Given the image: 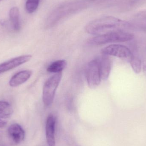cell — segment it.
Here are the masks:
<instances>
[{
    "label": "cell",
    "instance_id": "obj_1",
    "mask_svg": "<svg viewBox=\"0 0 146 146\" xmlns=\"http://www.w3.org/2000/svg\"><path fill=\"white\" fill-rule=\"evenodd\" d=\"M128 28L127 22L112 16H104L90 21L86 27V31L92 35H103Z\"/></svg>",
    "mask_w": 146,
    "mask_h": 146
},
{
    "label": "cell",
    "instance_id": "obj_2",
    "mask_svg": "<svg viewBox=\"0 0 146 146\" xmlns=\"http://www.w3.org/2000/svg\"><path fill=\"white\" fill-rule=\"evenodd\" d=\"M133 37V35L132 33L125 31H117L96 36L90 38L88 43L94 45H100L110 43L122 42L132 40Z\"/></svg>",
    "mask_w": 146,
    "mask_h": 146
},
{
    "label": "cell",
    "instance_id": "obj_3",
    "mask_svg": "<svg viewBox=\"0 0 146 146\" xmlns=\"http://www.w3.org/2000/svg\"><path fill=\"white\" fill-rule=\"evenodd\" d=\"M62 77V72L56 73L44 83L43 88L42 98L44 104L46 106H49L53 103Z\"/></svg>",
    "mask_w": 146,
    "mask_h": 146
},
{
    "label": "cell",
    "instance_id": "obj_4",
    "mask_svg": "<svg viewBox=\"0 0 146 146\" xmlns=\"http://www.w3.org/2000/svg\"><path fill=\"white\" fill-rule=\"evenodd\" d=\"M86 80L90 87H96L101 82V76L99 64L97 58L88 63L86 69Z\"/></svg>",
    "mask_w": 146,
    "mask_h": 146
},
{
    "label": "cell",
    "instance_id": "obj_5",
    "mask_svg": "<svg viewBox=\"0 0 146 146\" xmlns=\"http://www.w3.org/2000/svg\"><path fill=\"white\" fill-rule=\"evenodd\" d=\"M103 54L116 56L121 58H130L133 54L131 50L124 45L113 44L102 50Z\"/></svg>",
    "mask_w": 146,
    "mask_h": 146
},
{
    "label": "cell",
    "instance_id": "obj_6",
    "mask_svg": "<svg viewBox=\"0 0 146 146\" xmlns=\"http://www.w3.org/2000/svg\"><path fill=\"white\" fill-rule=\"evenodd\" d=\"M31 55H25L14 58L0 64V74L14 69L26 62L31 59Z\"/></svg>",
    "mask_w": 146,
    "mask_h": 146
},
{
    "label": "cell",
    "instance_id": "obj_7",
    "mask_svg": "<svg viewBox=\"0 0 146 146\" xmlns=\"http://www.w3.org/2000/svg\"><path fill=\"white\" fill-rule=\"evenodd\" d=\"M8 134L11 140L16 144H19L25 139V131L17 123H14L9 127Z\"/></svg>",
    "mask_w": 146,
    "mask_h": 146
},
{
    "label": "cell",
    "instance_id": "obj_8",
    "mask_svg": "<svg viewBox=\"0 0 146 146\" xmlns=\"http://www.w3.org/2000/svg\"><path fill=\"white\" fill-rule=\"evenodd\" d=\"M56 119L54 115H50L48 117L46 123V137L48 146H55V127Z\"/></svg>",
    "mask_w": 146,
    "mask_h": 146
},
{
    "label": "cell",
    "instance_id": "obj_9",
    "mask_svg": "<svg viewBox=\"0 0 146 146\" xmlns=\"http://www.w3.org/2000/svg\"><path fill=\"white\" fill-rule=\"evenodd\" d=\"M109 56L103 54L97 57L101 73V79L106 80L108 79L111 68V61Z\"/></svg>",
    "mask_w": 146,
    "mask_h": 146
},
{
    "label": "cell",
    "instance_id": "obj_10",
    "mask_svg": "<svg viewBox=\"0 0 146 146\" xmlns=\"http://www.w3.org/2000/svg\"><path fill=\"white\" fill-rule=\"evenodd\" d=\"M32 72L30 70H24L16 73L14 75L9 82L10 86H18L28 80L31 76Z\"/></svg>",
    "mask_w": 146,
    "mask_h": 146
},
{
    "label": "cell",
    "instance_id": "obj_11",
    "mask_svg": "<svg viewBox=\"0 0 146 146\" xmlns=\"http://www.w3.org/2000/svg\"><path fill=\"white\" fill-rule=\"evenodd\" d=\"M127 23L128 27L146 32V12L139 14L133 21Z\"/></svg>",
    "mask_w": 146,
    "mask_h": 146
},
{
    "label": "cell",
    "instance_id": "obj_12",
    "mask_svg": "<svg viewBox=\"0 0 146 146\" xmlns=\"http://www.w3.org/2000/svg\"><path fill=\"white\" fill-rule=\"evenodd\" d=\"M9 20L15 31H18L20 28L19 22V11L17 7H13L9 10Z\"/></svg>",
    "mask_w": 146,
    "mask_h": 146
},
{
    "label": "cell",
    "instance_id": "obj_13",
    "mask_svg": "<svg viewBox=\"0 0 146 146\" xmlns=\"http://www.w3.org/2000/svg\"><path fill=\"white\" fill-rule=\"evenodd\" d=\"M67 66V62L65 60H58L52 62L47 68L49 72L58 73L62 72Z\"/></svg>",
    "mask_w": 146,
    "mask_h": 146
},
{
    "label": "cell",
    "instance_id": "obj_14",
    "mask_svg": "<svg viewBox=\"0 0 146 146\" xmlns=\"http://www.w3.org/2000/svg\"><path fill=\"white\" fill-rule=\"evenodd\" d=\"M13 112V110L9 103L6 101H0V118H9Z\"/></svg>",
    "mask_w": 146,
    "mask_h": 146
},
{
    "label": "cell",
    "instance_id": "obj_15",
    "mask_svg": "<svg viewBox=\"0 0 146 146\" xmlns=\"http://www.w3.org/2000/svg\"><path fill=\"white\" fill-rule=\"evenodd\" d=\"M130 65L133 70L136 74H139L142 70V62L138 56L132 55L129 58Z\"/></svg>",
    "mask_w": 146,
    "mask_h": 146
},
{
    "label": "cell",
    "instance_id": "obj_16",
    "mask_svg": "<svg viewBox=\"0 0 146 146\" xmlns=\"http://www.w3.org/2000/svg\"><path fill=\"white\" fill-rule=\"evenodd\" d=\"M40 0H27L25 7L27 11L29 13H34L37 9Z\"/></svg>",
    "mask_w": 146,
    "mask_h": 146
},
{
    "label": "cell",
    "instance_id": "obj_17",
    "mask_svg": "<svg viewBox=\"0 0 146 146\" xmlns=\"http://www.w3.org/2000/svg\"><path fill=\"white\" fill-rule=\"evenodd\" d=\"M7 122L6 121H3L2 119H0V128H3L7 125Z\"/></svg>",
    "mask_w": 146,
    "mask_h": 146
},
{
    "label": "cell",
    "instance_id": "obj_18",
    "mask_svg": "<svg viewBox=\"0 0 146 146\" xmlns=\"http://www.w3.org/2000/svg\"><path fill=\"white\" fill-rule=\"evenodd\" d=\"M143 72L144 74H145V76H146V63H145V64L143 65Z\"/></svg>",
    "mask_w": 146,
    "mask_h": 146
},
{
    "label": "cell",
    "instance_id": "obj_19",
    "mask_svg": "<svg viewBox=\"0 0 146 146\" xmlns=\"http://www.w3.org/2000/svg\"><path fill=\"white\" fill-rule=\"evenodd\" d=\"M0 23H1V25H4V24H5V21H4V20H1Z\"/></svg>",
    "mask_w": 146,
    "mask_h": 146
},
{
    "label": "cell",
    "instance_id": "obj_20",
    "mask_svg": "<svg viewBox=\"0 0 146 146\" xmlns=\"http://www.w3.org/2000/svg\"><path fill=\"white\" fill-rule=\"evenodd\" d=\"M3 0H0V2L1 1H2Z\"/></svg>",
    "mask_w": 146,
    "mask_h": 146
}]
</instances>
